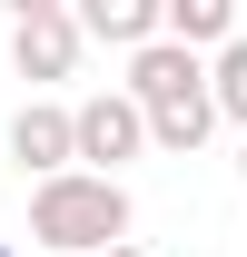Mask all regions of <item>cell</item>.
I'll return each instance as SVG.
<instances>
[{
  "label": "cell",
  "mask_w": 247,
  "mask_h": 257,
  "mask_svg": "<svg viewBox=\"0 0 247 257\" xmlns=\"http://www.w3.org/2000/svg\"><path fill=\"white\" fill-rule=\"evenodd\" d=\"M30 237L60 257H99V247H129V188L119 178H89V168H60L30 188Z\"/></svg>",
  "instance_id": "obj_2"
},
{
  "label": "cell",
  "mask_w": 247,
  "mask_h": 257,
  "mask_svg": "<svg viewBox=\"0 0 247 257\" xmlns=\"http://www.w3.org/2000/svg\"><path fill=\"white\" fill-rule=\"evenodd\" d=\"M10 60H20V79H69V69H79V20H69L60 0H20Z\"/></svg>",
  "instance_id": "obj_4"
},
{
  "label": "cell",
  "mask_w": 247,
  "mask_h": 257,
  "mask_svg": "<svg viewBox=\"0 0 247 257\" xmlns=\"http://www.w3.org/2000/svg\"><path fill=\"white\" fill-rule=\"evenodd\" d=\"M10 159H20V178H60L69 168V109L60 99H30L10 119Z\"/></svg>",
  "instance_id": "obj_5"
},
{
  "label": "cell",
  "mask_w": 247,
  "mask_h": 257,
  "mask_svg": "<svg viewBox=\"0 0 247 257\" xmlns=\"http://www.w3.org/2000/svg\"><path fill=\"white\" fill-rule=\"evenodd\" d=\"M0 257H20V247H10V237H0Z\"/></svg>",
  "instance_id": "obj_9"
},
{
  "label": "cell",
  "mask_w": 247,
  "mask_h": 257,
  "mask_svg": "<svg viewBox=\"0 0 247 257\" xmlns=\"http://www.w3.org/2000/svg\"><path fill=\"white\" fill-rule=\"evenodd\" d=\"M139 149H149V119H139L119 89H99V99H79V109H69V168H89V178H119Z\"/></svg>",
  "instance_id": "obj_3"
},
{
  "label": "cell",
  "mask_w": 247,
  "mask_h": 257,
  "mask_svg": "<svg viewBox=\"0 0 247 257\" xmlns=\"http://www.w3.org/2000/svg\"><path fill=\"white\" fill-rule=\"evenodd\" d=\"M99 257H149V247H139V237H129V247H99Z\"/></svg>",
  "instance_id": "obj_8"
},
{
  "label": "cell",
  "mask_w": 247,
  "mask_h": 257,
  "mask_svg": "<svg viewBox=\"0 0 247 257\" xmlns=\"http://www.w3.org/2000/svg\"><path fill=\"white\" fill-rule=\"evenodd\" d=\"M69 20H79V40H109V50H149V40H158V0H79Z\"/></svg>",
  "instance_id": "obj_6"
},
{
  "label": "cell",
  "mask_w": 247,
  "mask_h": 257,
  "mask_svg": "<svg viewBox=\"0 0 247 257\" xmlns=\"http://www.w3.org/2000/svg\"><path fill=\"white\" fill-rule=\"evenodd\" d=\"M119 99L149 119V149H178V159H188V149L217 128V109H208V60H188V50H168V40L129 50Z\"/></svg>",
  "instance_id": "obj_1"
},
{
  "label": "cell",
  "mask_w": 247,
  "mask_h": 257,
  "mask_svg": "<svg viewBox=\"0 0 247 257\" xmlns=\"http://www.w3.org/2000/svg\"><path fill=\"white\" fill-rule=\"evenodd\" d=\"M208 109L247 128V40H227V50L208 60Z\"/></svg>",
  "instance_id": "obj_7"
},
{
  "label": "cell",
  "mask_w": 247,
  "mask_h": 257,
  "mask_svg": "<svg viewBox=\"0 0 247 257\" xmlns=\"http://www.w3.org/2000/svg\"><path fill=\"white\" fill-rule=\"evenodd\" d=\"M237 178H247V149H237Z\"/></svg>",
  "instance_id": "obj_10"
}]
</instances>
